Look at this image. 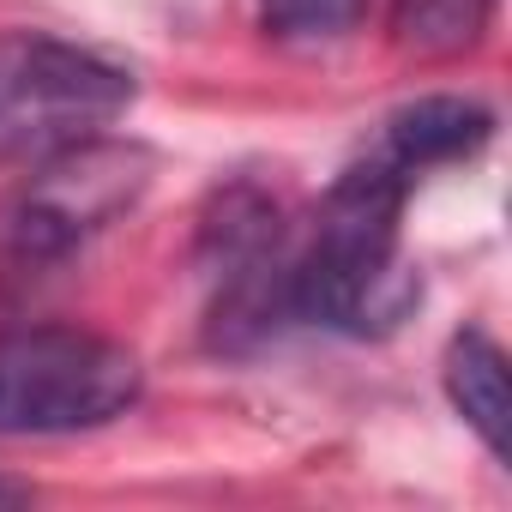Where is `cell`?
Segmentation results:
<instances>
[{
  "mask_svg": "<svg viewBox=\"0 0 512 512\" xmlns=\"http://www.w3.org/2000/svg\"><path fill=\"white\" fill-rule=\"evenodd\" d=\"M31 488H19V482H7V476H0V506H13V500H25Z\"/></svg>",
  "mask_w": 512,
  "mask_h": 512,
  "instance_id": "9",
  "label": "cell"
},
{
  "mask_svg": "<svg viewBox=\"0 0 512 512\" xmlns=\"http://www.w3.org/2000/svg\"><path fill=\"white\" fill-rule=\"evenodd\" d=\"M446 398L482 434V446L506 458V362L482 332H458L446 344Z\"/></svg>",
  "mask_w": 512,
  "mask_h": 512,
  "instance_id": "6",
  "label": "cell"
},
{
  "mask_svg": "<svg viewBox=\"0 0 512 512\" xmlns=\"http://www.w3.org/2000/svg\"><path fill=\"white\" fill-rule=\"evenodd\" d=\"M151 151L133 139H85L55 157H37L31 181L0 205V272L43 278L49 266L127 217L151 187Z\"/></svg>",
  "mask_w": 512,
  "mask_h": 512,
  "instance_id": "2",
  "label": "cell"
},
{
  "mask_svg": "<svg viewBox=\"0 0 512 512\" xmlns=\"http://www.w3.org/2000/svg\"><path fill=\"white\" fill-rule=\"evenodd\" d=\"M488 139H494V115L482 103H470V97H416V103H404L386 121V133H380L374 151L416 181L434 163L476 157Z\"/></svg>",
  "mask_w": 512,
  "mask_h": 512,
  "instance_id": "5",
  "label": "cell"
},
{
  "mask_svg": "<svg viewBox=\"0 0 512 512\" xmlns=\"http://www.w3.org/2000/svg\"><path fill=\"white\" fill-rule=\"evenodd\" d=\"M133 103L127 67L49 31H0V163L97 139Z\"/></svg>",
  "mask_w": 512,
  "mask_h": 512,
  "instance_id": "4",
  "label": "cell"
},
{
  "mask_svg": "<svg viewBox=\"0 0 512 512\" xmlns=\"http://www.w3.org/2000/svg\"><path fill=\"white\" fill-rule=\"evenodd\" d=\"M404 193L410 175L392 169L380 151L338 175L308 235L290 247V320L344 338H380L416 308L422 284L398 260Z\"/></svg>",
  "mask_w": 512,
  "mask_h": 512,
  "instance_id": "1",
  "label": "cell"
},
{
  "mask_svg": "<svg viewBox=\"0 0 512 512\" xmlns=\"http://www.w3.org/2000/svg\"><path fill=\"white\" fill-rule=\"evenodd\" d=\"M362 7L368 0H260V25L290 49H326L362 25Z\"/></svg>",
  "mask_w": 512,
  "mask_h": 512,
  "instance_id": "8",
  "label": "cell"
},
{
  "mask_svg": "<svg viewBox=\"0 0 512 512\" xmlns=\"http://www.w3.org/2000/svg\"><path fill=\"white\" fill-rule=\"evenodd\" d=\"M494 0H392V37L416 55H464L488 37Z\"/></svg>",
  "mask_w": 512,
  "mask_h": 512,
  "instance_id": "7",
  "label": "cell"
},
{
  "mask_svg": "<svg viewBox=\"0 0 512 512\" xmlns=\"http://www.w3.org/2000/svg\"><path fill=\"white\" fill-rule=\"evenodd\" d=\"M139 356L79 326L0 332V434H85L139 404Z\"/></svg>",
  "mask_w": 512,
  "mask_h": 512,
  "instance_id": "3",
  "label": "cell"
}]
</instances>
